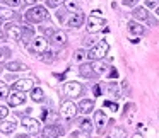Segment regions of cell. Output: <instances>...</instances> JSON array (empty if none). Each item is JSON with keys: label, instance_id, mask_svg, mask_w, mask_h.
<instances>
[{"label": "cell", "instance_id": "f35d334b", "mask_svg": "<svg viewBox=\"0 0 159 138\" xmlns=\"http://www.w3.org/2000/svg\"><path fill=\"white\" fill-rule=\"evenodd\" d=\"M43 32H45V36H50V38H52L53 32H55V31H53L52 28H43Z\"/></svg>", "mask_w": 159, "mask_h": 138}, {"label": "cell", "instance_id": "44dd1931", "mask_svg": "<svg viewBox=\"0 0 159 138\" xmlns=\"http://www.w3.org/2000/svg\"><path fill=\"white\" fill-rule=\"evenodd\" d=\"M31 99L34 101V102H43V101H45V92H43V89L33 87L31 89Z\"/></svg>", "mask_w": 159, "mask_h": 138}, {"label": "cell", "instance_id": "e575fe53", "mask_svg": "<svg viewBox=\"0 0 159 138\" xmlns=\"http://www.w3.org/2000/svg\"><path fill=\"white\" fill-rule=\"evenodd\" d=\"M145 7L156 9V7H157V4H156V0H145Z\"/></svg>", "mask_w": 159, "mask_h": 138}, {"label": "cell", "instance_id": "484cf974", "mask_svg": "<svg viewBox=\"0 0 159 138\" xmlns=\"http://www.w3.org/2000/svg\"><path fill=\"white\" fill-rule=\"evenodd\" d=\"M65 9L70 12H77L79 11V0H67L65 2Z\"/></svg>", "mask_w": 159, "mask_h": 138}, {"label": "cell", "instance_id": "d6a6232c", "mask_svg": "<svg viewBox=\"0 0 159 138\" xmlns=\"http://www.w3.org/2000/svg\"><path fill=\"white\" fill-rule=\"evenodd\" d=\"M67 0H48V5L50 7H58L60 4H65Z\"/></svg>", "mask_w": 159, "mask_h": 138}, {"label": "cell", "instance_id": "ffe728a7", "mask_svg": "<svg viewBox=\"0 0 159 138\" xmlns=\"http://www.w3.org/2000/svg\"><path fill=\"white\" fill-rule=\"evenodd\" d=\"M52 41L55 43V45H58V46H63L67 43V34L63 31H55L53 36H52Z\"/></svg>", "mask_w": 159, "mask_h": 138}, {"label": "cell", "instance_id": "603a6c76", "mask_svg": "<svg viewBox=\"0 0 159 138\" xmlns=\"http://www.w3.org/2000/svg\"><path fill=\"white\" fill-rule=\"evenodd\" d=\"M5 68L11 70V72H19V70H28V65H24L21 62H9L5 65Z\"/></svg>", "mask_w": 159, "mask_h": 138}, {"label": "cell", "instance_id": "8992f818", "mask_svg": "<svg viewBox=\"0 0 159 138\" xmlns=\"http://www.w3.org/2000/svg\"><path fill=\"white\" fill-rule=\"evenodd\" d=\"M62 133H63L62 126H58V124H46L41 131V136L43 138H58Z\"/></svg>", "mask_w": 159, "mask_h": 138}, {"label": "cell", "instance_id": "277c9868", "mask_svg": "<svg viewBox=\"0 0 159 138\" xmlns=\"http://www.w3.org/2000/svg\"><path fill=\"white\" fill-rule=\"evenodd\" d=\"M77 109L79 107L72 102V101H65L62 102V107H60V114H62L65 119H72V118L77 116Z\"/></svg>", "mask_w": 159, "mask_h": 138}, {"label": "cell", "instance_id": "836d02e7", "mask_svg": "<svg viewBox=\"0 0 159 138\" xmlns=\"http://www.w3.org/2000/svg\"><path fill=\"white\" fill-rule=\"evenodd\" d=\"M93 94L94 96H101V85L99 84H94L93 85Z\"/></svg>", "mask_w": 159, "mask_h": 138}, {"label": "cell", "instance_id": "5bb4252c", "mask_svg": "<svg viewBox=\"0 0 159 138\" xmlns=\"http://www.w3.org/2000/svg\"><path fill=\"white\" fill-rule=\"evenodd\" d=\"M24 101H26L24 92H19V90H16V92H12L11 96H9V106H12V107L21 106V104H24Z\"/></svg>", "mask_w": 159, "mask_h": 138}, {"label": "cell", "instance_id": "ba28073f", "mask_svg": "<svg viewBox=\"0 0 159 138\" xmlns=\"http://www.w3.org/2000/svg\"><path fill=\"white\" fill-rule=\"evenodd\" d=\"M63 92L70 97H77V96L82 94V85H80L79 82H67L65 85H63Z\"/></svg>", "mask_w": 159, "mask_h": 138}, {"label": "cell", "instance_id": "9a60e30c", "mask_svg": "<svg viewBox=\"0 0 159 138\" xmlns=\"http://www.w3.org/2000/svg\"><path fill=\"white\" fill-rule=\"evenodd\" d=\"M79 73L84 77V79H93V77H98L96 72L93 68V63H82L79 68Z\"/></svg>", "mask_w": 159, "mask_h": 138}, {"label": "cell", "instance_id": "8fae6325", "mask_svg": "<svg viewBox=\"0 0 159 138\" xmlns=\"http://www.w3.org/2000/svg\"><path fill=\"white\" fill-rule=\"evenodd\" d=\"M106 121H108V118H106V114H104V111H99V109H98L96 113H94V123H96V126H98V133H99V135L104 133Z\"/></svg>", "mask_w": 159, "mask_h": 138}, {"label": "cell", "instance_id": "d590c367", "mask_svg": "<svg viewBox=\"0 0 159 138\" xmlns=\"http://www.w3.org/2000/svg\"><path fill=\"white\" fill-rule=\"evenodd\" d=\"M125 130H116L115 131V138H125Z\"/></svg>", "mask_w": 159, "mask_h": 138}, {"label": "cell", "instance_id": "ab89813d", "mask_svg": "<svg viewBox=\"0 0 159 138\" xmlns=\"http://www.w3.org/2000/svg\"><path fill=\"white\" fill-rule=\"evenodd\" d=\"M75 138H89V133H84V131H79V133L74 135Z\"/></svg>", "mask_w": 159, "mask_h": 138}, {"label": "cell", "instance_id": "7c38bea8", "mask_svg": "<svg viewBox=\"0 0 159 138\" xmlns=\"http://www.w3.org/2000/svg\"><path fill=\"white\" fill-rule=\"evenodd\" d=\"M84 21H86V15H84L80 11H77L75 14H72V17L67 21V26L72 28V29H77V28H80V26L84 24Z\"/></svg>", "mask_w": 159, "mask_h": 138}, {"label": "cell", "instance_id": "ac0fdd59", "mask_svg": "<svg viewBox=\"0 0 159 138\" xmlns=\"http://www.w3.org/2000/svg\"><path fill=\"white\" fill-rule=\"evenodd\" d=\"M93 109H94V101H91V99H82V101L79 102V111H80V113L89 114Z\"/></svg>", "mask_w": 159, "mask_h": 138}, {"label": "cell", "instance_id": "bcb514c9", "mask_svg": "<svg viewBox=\"0 0 159 138\" xmlns=\"http://www.w3.org/2000/svg\"><path fill=\"white\" fill-rule=\"evenodd\" d=\"M108 138H111V136H108Z\"/></svg>", "mask_w": 159, "mask_h": 138}, {"label": "cell", "instance_id": "30bf717a", "mask_svg": "<svg viewBox=\"0 0 159 138\" xmlns=\"http://www.w3.org/2000/svg\"><path fill=\"white\" fill-rule=\"evenodd\" d=\"M21 124L26 128L28 133H38V131H39V121L34 119V118H29V116L22 118V123Z\"/></svg>", "mask_w": 159, "mask_h": 138}, {"label": "cell", "instance_id": "4316f807", "mask_svg": "<svg viewBox=\"0 0 159 138\" xmlns=\"http://www.w3.org/2000/svg\"><path fill=\"white\" fill-rule=\"evenodd\" d=\"M74 58H75V62L82 63V62H86V60H87V53L84 51V50H77V51L74 53Z\"/></svg>", "mask_w": 159, "mask_h": 138}, {"label": "cell", "instance_id": "cb8c5ba5", "mask_svg": "<svg viewBox=\"0 0 159 138\" xmlns=\"http://www.w3.org/2000/svg\"><path fill=\"white\" fill-rule=\"evenodd\" d=\"M11 19H14V12L11 9L0 5V21H11Z\"/></svg>", "mask_w": 159, "mask_h": 138}, {"label": "cell", "instance_id": "74e56055", "mask_svg": "<svg viewBox=\"0 0 159 138\" xmlns=\"http://www.w3.org/2000/svg\"><path fill=\"white\" fill-rule=\"evenodd\" d=\"M84 45H86V46H91V48H93V46L96 45V43H94V39H93V38H86V39H84Z\"/></svg>", "mask_w": 159, "mask_h": 138}, {"label": "cell", "instance_id": "1f68e13d", "mask_svg": "<svg viewBox=\"0 0 159 138\" xmlns=\"http://www.w3.org/2000/svg\"><path fill=\"white\" fill-rule=\"evenodd\" d=\"M104 107H110L111 111H118V106L115 102H111V101H104V104H103Z\"/></svg>", "mask_w": 159, "mask_h": 138}, {"label": "cell", "instance_id": "7bdbcfd3", "mask_svg": "<svg viewBox=\"0 0 159 138\" xmlns=\"http://www.w3.org/2000/svg\"><path fill=\"white\" fill-rule=\"evenodd\" d=\"M24 2H28V4H36L38 0H24Z\"/></svg>", "mask_w": 159, "mask_h": 138}, {"label": "cell", "instance_id": "4fadbf2b", "mask_svg": "<svg viewBox=\"0 0 159 138\" xmlns=\"http://www.w3.org/2000/svg\"><path fill=\"white\" fill-rule=\"evenodd\" d=\"M33 85H34L33 79H21V80H16L12 87H14V90H19V92H26V90H31Z\"/></svg>", "mask_w": 159, "mask_h": 138}, {"label": "cell", "instance_id": "4dcf8cb0", "mask_svg": "<svg viewBox=\"0 0 159 138\" xmlns=\"http://www.w3.org/2000/svg\"><path fill=\"white\" fill-rule=\"evenodd\" d=\"M43 55H45V56H43L41 60H43V62H45V63H50V62H52V60H53V56H52L53 53H52V51H45V53H43Z\"/></svg>", "mask_w": 159, "mask_h": 138}, {"label": "cell", "instance_id": "7402d4cb", "mask_svg": "<svg viewBox=\"0 0 159 138\" xmlns=\"http://www.w3.org/2000/svg\"><path fill=\"white\" fill-rule=\"evenodd\" d=\"M79 128H80V131L91 135V131H93V121L87 119V118H82V119H79Z\"/></svg>", "mask_w": 159, "mask_h": 138}, {"label": "cell", "instance_id": "9c48e42d", "mask_svg": "<svg viewBox=\"0 0 159 138\" xmlns=\"http://www.w3.org/2000/svg\"><path fill=\"white\" fill-rule=\"evenodd\" d=\"M132 17L135 19V21H142V22H151V15H149V11L147 7H135L134 12H132Z\"/></svg>", "mask_w": 159, "mask_h": 138}, {"label": "cell", "instance_id": "52a82bcc", "mask_svg": "<svg viewBox=\"0 0 159 138\" xmlns=\"http://www.w3.org/2000/svg\"><path fill=\"white\" fill-rule=\"evenodd\" d=\"M5 31V36H7L9 39H14V41H19V39L22 38V28L17 24H7L4 28Z\"/></svg>", "mask_w": 159, "mask_h": 138}, {"label": "cell", "instance_id": "3957f363", "mask_svg": "<svg viewBox=\"0 0 159 138\" xmlns=\"http://www.w3.org/2000/svg\"><path fill=\"white\" fill-rule=\"evenodd\" d=\"M104 26H106V19H103L101 15H96L94 12L87 17V31H89L91 34L103 31Z\"/></svg>", "mask_w": 159, "mask_h": 138}, {"label": "cell", "instance_id": "f1b7e54d", "mask_svg": "<svg viewBox=\"0 0 159 138\" xmlns=\"http://www.w3.org/2000/svg\"><path fill=\"white\" fill-rule=\"evenodd\" d=\"M4 4L9 5V7H21L22 0H4Z\"/></svg>", "mask_w": 159, "mask_h": 138}, {"label": "cell", "instance_id": "60d3db41", "mask_svg": "<svg viewBox=\"0 0 159 138\" xmlns=\"http://www.w3.org/2000/svg\"><path fill=\"white\" fill-rule=\"evenodd\" d=\"M5 53H7V51H2V50H0V63L4 62V60H5V56H7Z\"/></svg>", "mask_w": 159, "mask_h": 138}, {"label": "cell", "instance_id": "f6af8a7d", "mask_svg": "<svg viewBox=\"0 0 159 138\" xmlns=\"http://www.w3.org/2000/svg\"><path fill=\"white\" fill-rule=\"evenodd\" d=\"M156 15H157V17H159V5H157V7H156Z\"/></svg>", "mask_w": 159, "mask_h": 138}, {"label": "cell", "instance_id": "d4e9b609", "mask_svg": "<svg viewBox=\"0 0 159 138\" xmlns=\"http://www.w3.org/2000/svg\"><path fill=\"white\" fill-rule=\"evenodd\" d=\"M93 68H94V72H96V75H103V73L106 72L108 67L104 65V63L101 62V60H96V62L93 63Z\"/></svg>", "mask_w": 159, "mask_h": 138}, {"label": "cell", "instance_id": "b9f144b4", "mask_svg": "<svg viewBox=\"0 0 159 138\" xmlns=\"http://www.w3.org/2000/svg\"><path fill=\"white\" fill-rule=\"evenodd\" d=\"M110 77H111V79H115V77H118V72H116V70H111V72H110Z\"/></svg>", "mask_w": 159, "mask_h": 138}, {"label": "cell", "instance_id": "8d00e7d4", "mask_svg": "<svg viewBox=\"0 0 159 138\" xmlns=\"http://www.w3.org/2000/svg\"><path fill=\"white\" fill-rule=\"evenodd\" d=\"M137 2L139 0H123V5H127V7H134Z\"/></svg>", "mask_w": 159, "mask_h": 138}, {"label": "cell", "instance_id": "7a4b0ae2", "mask_svg": "<svg viewBox=\"0 0 159 138\" xmlns=\"http://www.w3.org/2000/svg\"><path fill=\"white\" fill-rule=\"evenodd\" d=\"M108 51H110V45H108L106 41H101L98 43V45H94L93 48L87 51V60H103L104 56L108 55Z\"/></svg>", "mask_w": 159, "mask_h": 138}, {"label": "cell", "instance_id": "83f0119b", "mask_svg": "<svg viewBox=\"0 0 159 138\" xmlns=\"http://www.w3.org/2000/svg\"><path fill=\"white\" fill-rule=\"evenodd\" d=\"M4 97H9V87L7 84L0 82V99H4Z\"/></svg>", "mask_w": 159, "mask_h": 138}, {"label": "cell", "instance_id": "6da1fadb", "mask_svg": "<svg viewBox=\"0 0 159 138\" xmlns=\"http://www.w3.org/2000/svg\"><path fill=\"white\" fill-rule=\"evenodd\" d=\"M45 19H48V11H46V7H43V5H33V7L28 9V12H26V21L33 22V24H39V22H43Z\"/></svg>", "mask_w": 159, "mask_h": 138}, {"label": "cell", "instance_id": "d6986e66", "mask_svg": "<svg viewBox=\"0 0 159 138\" xmlns=\"http://www.w3.org/2000/svg\"><path fill=\"white\" fill-rule=\"evenodd\" d=\"M128 31L132 32V34H135V36H142V34H145V28L142 24H139V22H128Z\"/></svg>", "mask_w": 159, "mask_h": 138}, {"label": "cell", "instance_id": "e0dca14e", "mask_svg": "<svg viewBox=\"0 0 159 138\" xmlns=\"http://www.w3.org/2000/svg\"><path fill=\"white\" fill-rule=\"evenodd\" d=\"M16 128H17V124H16L14 121H7V119H4L2 123H0V131H2V133H5V135L14 133Z\"/></svg>", "mask_w": 159, "mask_h": 138}, {"label": "cell", "instance_id": "ee69618b", "mask_svg": "<svg viewBox=\"0 0 159 138\" xmlns=\"http://www.w3.org/2000/svg\"><path fill=\"white\" fill-rule=\"evenodd\" d=\"M16 138H29V136H28V135H17Z\"/></svg>", "mask_w": 159, "mask_h": 138}, {"label": "cell", "instance_id": "5b68a950", "mask_svg": "<svg viewBox=\"0 0 159 138\" xmlns=\"http://www.w3.org/2000/svg\"><path fill=\"white\" fill-rule=\"evenodd\" d=\"M48 50V39L43 38V36H38V38H33L31 43V51L38 53V55H43V53Z\"/></svg>", "mask_w": 159, "mask_h": 138}, {"label": "cell", "instance_id": "2e32d148", "mask_svg": "<svg viewBox=\"0 0 159 138\" xmlns=\"http://www.w3.org/2000/svg\"><path fill=\"white\" fill-rule=\"evenodd\" d=\"M104 92L111 97H120V87H118L116 82H108L104 85Z\"/></svg>", "mask_w": 159, "mask_h": 138}, {"label": "cell", "instance_id": "f546056e", "mask_svg": "<svg viewBox=\"0 0 159 138\" xmlns=\"http://www.w3.org/2000/svg\"><path fill=\"white\" fill-rule=\"evenodd\" d=\"M7 114H9L7 106H2V104H0V121H4L5 118H7Z\"/></svg>", "mask_w": 159, "mask_h": 138}]
</instances>
